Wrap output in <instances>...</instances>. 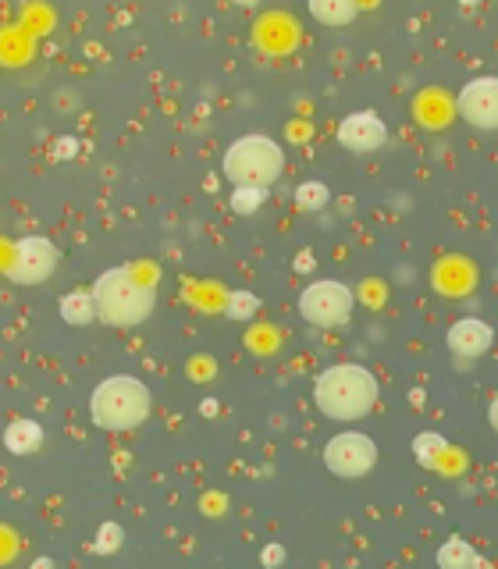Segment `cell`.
Wrapping results in <instances>:
<instances>
[{"label":"cell","instance_id":"7a4b0ae2","mask_svg":"<svg viewBox=\"0 0 498 569\" xmlns=\"http://www.w3.org/2000/svg\"><path fill=\"white\" fill-rule=\"evenodd\" d=\"M93 302H97V320L111 328H136L153 313L157 292L142 281L132 267H111L93 281Z\"/></svg>","mask_w":498,"mask_h":569},{"label":"cell","instance_id":"8fae6325","mask_svg":"<svg viewBox=\"0 0 498 569\" xmlns=\"http://www.w3.org/2000/svg\"><path fill=\"white\" fill-rule=\"evenodd\" d=\"M43 445V427L36 423V420H11L8 427H4V449L11 452V456H29V452H36Z\"/></svg>","mask_w":498,"mask_h":569},{"label":"cell","instance_id":"7402d4cb","mask_svg":"<svg viewBox=\"0 0 498 569\" xmlns=\"http://www.w3.org/2000/svg\"><path fill=\"white\" fill-rule=\"evenodd\" d=\"M488 423H491V431L498 435V396H495L491 406H488Z\"/></svg>","mask_w":498,"mask_h":569},{"label":"cell","instance_id":"603a6c76","mask_svg":"<svg viewBox=\"0 0 498 569\" xmlns=\"http://www.w3.org/2000/svg\"><path fill=\"white\" fill-rule=\"evenodd\" d=\"M200 409H203V417H210V413H218V402H210V399H207Z\"/></svg>","mask_w":498,"mask_h":569},{"label":"cell","instance_id":"7c38bea8","mask_svg":"<svg viewBox=\"0 0 498 569\" xmlns=\"http://www.w3.org/2000/svg\"><path fill=\"white\" fill-rule=\"evenodd\" d=\"M438 569H485V559L470 541L449 538L438 548Z\"/></svg>","mask_w":498,"mask_h":569},{"label":"cell","instance_id":"8992f818","mask_svg":"<svg viewBox=\"0 0 498 569\" xmlns=\"http://www.w3.org/2000/svg\"><path fill=\"white\" fill-rule=\"evenodd\" d=\"M325 467L335 477H346V480L367 477L378 467V445L363 431H342L325 445Z\"/></svg>","mask_w":498,"mask_h":569},{"label":"cell","instance_id":"e0dca14e","mask_svg":"<svg viewBox=\"0 0 498 569\" xmlns=\"http://www.w3.org/2000/svg\"><path fill=\"white\" fill-rule=\"evenodd\" d=\"M257 310H260V299L253 292H228L225 299V313L231 320H249Z\"/></svg>","mask_w":498,"mask_h":569},{"label":"cell","instance_id":"3957f363","mask_svg":"<svg viewBox=\"0 0 498 569\" xmlns=\"http://www.w3.org/2000/svg\"><path fill=\"white\" fill-rule=\"evenodd\" d=\"M150 388L132 373L103 378L89 396V417L103 431H136L150 417Z\"/></svg>","mask_w":498,"mask_h":569},{"label":"cell","instance_id":"cb8c5ba5","mask_svg":"<svg viewBox=\"0 0 498 569\" xmlns=\"http://www.w3.org/2000/svg\"><path fill=\"white\" fill-rule=\"evenodd\" d=\"M32 569H53V562H50V559H36Z\"/></svg>","mask_w":498,"mask_h":569},{"label":"cell","instance_id":"9a60e30c","mask_svg":"<svg viewBox=\"0 0 498 569\" xmlns=\"http://www.w3.org/2000/svg\"><path fill=\"white\" fill-rule=\"evenodd\" d=\"M441 452H449V441H445L441 435H435V431H420V435L414 438V456H417L420 467L435 470Z\"/></svg>","mask_w":498,"mask_h":569},{"label":"cell","instance_id":"5bb4252c","mask_svg":"<svg viewBox=\"0 0 498 569\" xmlns=\"http://www.w3.org/2000/svg\"><path fill=\"white\" fill-rule=\"evenodd\" d=\"M310 14L320 26L338 29V26H349L356 18V4L352 0H310Z\"/></svg>","mask_w":498,"mask_h":569},{"label":"cell","instance_id":"6da1fadb","mask_svg":"<svg viewBox=\"0 0 498 569\" xmlns=\"http://www.w3.org/2000/svg\"><path fill=\"white\" fill-rule=\"evenodd\" d=\"M313 402L328 420H363L378 402V378L363 363H335L317 373Z\"/></svg>","mask_w":498,"mask_h":569},{"label":"cell","instance_id":"44dd1931","mask_svg":"<svg viewBox=\"0 0 498 569\" xmlns=\"http://www.w3.org/2000/svg\"><path fill=\"white\" fill-rule=\"evenodd\" d=\"M260 559H263V566H281V559H285V548L281 545H267L263 551H260Z\"/></svg>","mask_w":498,"mask_h":569},{"label":"cell","instance_id":"52a82bcc","mask_svg":"<svg viewBox=\"0 0 498 569\" xmlns=\"http://www.w3.org/2000/svg\"><path fill=\"white\" fill-rule=\"evenodd\" d=\"M61 253L47 236H22L14 242V253L8 263V278L14 284H40L53 274Z\"/></svg>","mask_w":498,"mask_h":569},{"label":"cell","instance_id":"ffe728a7","mask_svg":"<svg viewBox=\"0 0 498 569\" xmlns=\"http://www.w3.org/2000/svg\"><path fill=\"white\" fill-rule=\"evenodd\" d=\"M76 153H79V142L71 139V136L58 139V147H53V157H58V160H68V157H76Z\"/></svg>","mask_w":498,"mask_h":569},{"label":"cell","instance_id":"ac0fdd59","mask_svg":"<svg viewBox=\"0 0 498 569\" xmlns=\"http://www.w3.org/2000/svg\"><path fill=\"white\" fill-rule=\"evenodd\" d=\"M121 541H124V530H121V523H100V530H97V541L89 545L97 551V556H114V551L121 548Z\"/></svg>","mask_w":498,"mask_h":569},{"label":"cell","instance_id":"d6986e66","mask_svg":"<svg viewBox=\"0 0 498 569\" xmlns=\"http://www.w3.org/2000/svg\"><path fill=\"white\" fill-rule=\"evenodd\" d=\"M263 203V189H249V186H236L231 189V210L249 218V213H257Z\"/></svg>","mask_w":498,"mask_h":569},{"label":"cell","instance_id":"2e32d148","mask_svg":"<svg viewBox=\"0 0 498 569\" xmlns=\"http://www.w3.org/2000/svg\"><path fill=\"white\" fill-rule=\"evenodd\" d=\"M328 200H331V189L325 182H299V189H296V207L307 210V213L325 210Z\"/></svg>","mask_w":498,"mask_h":569},{"label":"cell","instance_id":"4fadbf2b","mask_svg":"<svg viewBox=\"0 0 498 569\" xmlns=\"http://www.w3.org/2000/svg\"><path fill=\"white\" fill-rule=\"evenodd\" d=\"M61 320H64V325H76V328L93 325V320H97L93 292H68V296H61Z\"/></svg>","mask_w":498,"mask_h":569},{"label":"cell","instance_id":"30bf717a","mask_svg":"<svg viewBox=\"0 0 498 569\" xmlns=\"http://www.w3.org/2000/svg\"><path fill=\"white\" fill-rule=\"evenodd\" d=\"M445 342L456 356H467V360H477V356H485L495 342V331L491 325H485L480 317H459L456 325L445 335Z\"/></svg>","mask_w":498,"mask_h":569},{"label":"cell","instance_id":"9c48e42d","mask_svg":"<svg viewBox=\"0 0 498 569\" xmlns=\"http://www.w3.org/2000/svg\"><path fill=\"white\" fill-rule=\"evenodd\" d=\"M338 142L349 150V153H374L381 150L388 142V124L374 114V111H352L338 121Z\"/></svg>","mask_w":498,"mask_h":569},{"label":"cell","instance_id":"277c9868","mask_svg":"<svg viewBox=\"0 0 498 569\" xmlns=\"http://www.w3.org/2000/svg\"><path fill=\"white\" fill-rule=\"evenodd\" d=\"M221 168L231 186H249V189H267L275 186L285 171V150L271 136H242L225 150Z\"/></svg>","mask_w":498,"mask_h":569},{"label":"cell","instance_id":"ba28073f","mask_svg":"<svg viewBox=\"0 0 498 569\" xmlns=\"http://www.w3.org/2000/svg\"><path fill=\"white\" fill-rule=\"evenodd\" d=\"M456 114L480 132L498 129V76H477L459 89Z\"/></svg>","mask_w":498,"mask_h":569},{"label":"cell","instance_id":"5b68a950","mask_svg":"<svg viewBox=\"0 0 498 569\" xmlns=\"http://www.w3.org/2000/svg\"><path fill=\"white\" fill-rule=\"evenodd\" d=\"M356 310V296L346 281L317 278L299 292V313L313 328H342Z\"/></svg>","mask_w":498,"mask_h":569}]
</instances>
